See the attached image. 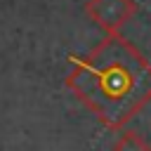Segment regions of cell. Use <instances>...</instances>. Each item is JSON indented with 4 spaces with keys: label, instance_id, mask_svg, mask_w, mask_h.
<instances>
[{
    "label": "cell",
    "instance_id": "obj_3",
    "mask_svg": "<svg viewBox=\"0 0 151 151\" xmlns=\"http://www.w3.org/2000/svg\"><path fill=\"white\" fill-rule=\"evenodd\" d=\"M111 151H151V144L146 142V137L142 132H137V130H123L116 137Z\"/></svg>",
    "mask_w": 151,
    "mask_h": 151
},
{
    "label": "cell",
    "instance_id": "obj_2",
    "mask_svg": "<svg viewBox=\"0 0 151 151\" xmlns=\"http://www.w3.org/2000/svg\"><path fill=\"white\" fill-rule=\"evenodd\" d=\"M137 2L134 0H87L85 14L109 35L120 33V28L134 17Z\"/></svg>",
    "mask_w": 151,
    "mask_h": 151
},
{
    "label": "cell",
    "instance_id": "obj_1",
    "mask_svg": "<svg viewBox=\"0 0 151 151\" xmlns=\"http://www.w3.org/2000/svg\"><path fill=\"white\" fill-rule=\"evenodd\" d=\"M66 87L109 130H123L151 101V61L120 33L71 54Z\"/></svg>",
    "mask_w": 151,
    "mask_h": 151
}]
</instances>
